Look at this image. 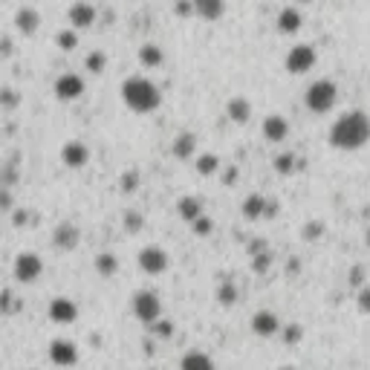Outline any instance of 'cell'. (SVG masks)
<instances>
[{"mask_svg":"<svg viewBox=\"0 0 370 370\" xmlns=\"http://www.w3.org/2000/svg\"><path fill=\"white\" fill-rule=\"evenodd\" d=\"M53 243L61 252H72L81 243V229L76 223H70V220H64V223H58L55 232H53Z\"/></svg>","mask_w":370,"mask_h":370,"instance_id":"obj_14","label":"cell"},{"mask_svg":"<svg viewBox=\"0 0 370 370\" xmlns=\"http://www.w3.org/2000/svg\"><path fill=\"white\" fill-rule=\"evenodd\" d=\"M125 185H128V188H133V185H136V177H133V174H128V177H125Z\"/></svg>","mask_w":370,"mask_h":370,"instance_id":"obj_42","label":"cell"},{"mask_svg":"<svg viewBox=\"0 0 370 370\" xmlns=\"http://www.w3.org/2000/svg\"><path fill=\"white\" fill-rule=\"evenodd\" d=\"M260 131H263V139H266V142L281 145V142H286V136H289V121H286V116H281V113H269V116L263 119Z\"/></svg>","mask_w":370,"mask_h":370,"instance_id":"obj_13","label":"cell"},{"mask_svg":"<svg viewBox=\"0 0 370 370\" xmlns=\"http://www.w3.org/2000/svg\"><path fill=\"white\" fill-rule=\"evenodd\" d=\"M237 298H240V295H237V286L232 281H223V284L217 286V301L223 304V307H234Z\"/></svg>","mask_w":370,"mask_h":370,"instance_id":"obj_28","label":"cell"},{"mask_svg":"<svg viewBox=\"0 0 370 370\" xmlns=\"http://www.w3.org/2000/svg\"><path fill=\"white\" fill-rule=\"evenodd\" d=\"M269 263H272V255H269V252H260V255H255V258H252V269H255L258 275H263V272H266Z\"/></svg>","mask_w":370,"mask_h":370,"instance_id":"obj_33","label":"cell"},{"mask_svg":"<svg viewBox=\"0 0 370 370\" xmlns=\"http://www.w3.org/2000/svg\"><path fill=\"white\" fill-rule=\"evenodd\" d=\"M142 229H145V217H142V211L128 209V211H125V232H128V234H139Z\"/></svg>","mask_w":370,"mask_h":370,"instance_id":"obj_30","label":"cell"},{"mask_svg":"<svg viewBox=\"0 0 370 370\" xmlns=\"http://www.w3.org/2000/svg\"><path fill=\"white\" fill-rule=\"evenodd\" d=\"M84 90H87V84L79 72H61L55 81V98H61V102H76V98L84 95Z\"/></svg>","mask_w":370,"mask_h":370,"instance_id":"obj_8","label":"cell"},{"mask_svg":"<svg viewBox=\"0 0 370 370\" xmlns=\"http://www.w3.org/2000/svg\"><path fill=\"white\" fill-rule=\"evenodd\" d=\"M136 263H139V269H142L145 275L157 278V275L168 272L171 258H168V252L162 249V246H145V249L139 252V258H136Z\"/></svg>","mask_w":370,"mask_h":370,"instance_id":"obj_6","label":"cell"},{"mask_svg":"<svg viewBox=\"0 0 370 370\" xmlns=\"http://www.w3.org/2000/svg\"><path fill=\"white\" fill-rule=\"evenodd\" d=\"M295 4H301V6H307V4H312V0H295Z\"/></svg>","mask_w":370,"mask_h":370,"instance_id":"obj_44","label":"cell"},{"mask_svg":"<svg viewBox=\"0 0 370 370\" xmlns=\"http://www.w3.org/2000/svg\"><path fill=\"white\" fill-rule=\"evenodd\" d=\"M0 105H4L6 110H15L18 107V93L9 90V87H4V90H0Z\"/></svg>","mask_w":370,"mask_h":370,"instance_id":"obj_38","label":"cell"},{"mask_svg":"<svg viewBox=\"0 0 370 370\" xmlns=\"http://www.w3.org/2000/svg\"><path fill=\"white\" fill-rule=\"evenodd\" d=\"M336 102H338V87H336V81H330V79L312 81V84L307 87V93H304V105H307V110L315 113V116L330 113V110L336 107Z\"/></svg>","mask_w":370,"mask_h":370,"instance_id":"obj_3","label":"cell"},{"mask_svg":"<svg viewBox=\"0 0 370 370\" xmlns=\"http://www.w3.org/2000/svg\"><path fill=\"white\" fill-rule=\"evenodd\" d=\"M61 162L67 165V168H84L87 162H90V147L84 145V142H79V139H70V142H64L61 145Z\"/></svg>","mask_w":370,"mask_h":370,"instance_id":"obj_12","label":"cell"},{"mask_svg":"<svg viewBox=\"0 0 370 370\" xmlns=\"http://www.w3.org/2000/svg\"><path fill=\"white\" fill-rule=\"evenodd\" d=\"M46 356H49V362H53L55 367H72L79 362V348L70 338H55L53 344H49Z\"/></svg>","mask_w":370,"mask_h":370,"instance_id":"obj_10","label":"cell"},{"mask_svg":"<svg viewBox=\"0 0 370 370\" xmlns=\"http://www.w3.org/2000/svg\"><path fill=\"white\" fill-rule=\"evenodd\" d=\"M55 44H58L61 53H72V49L79 46V35H76V29H61V32L55 35Z\"/></svg>","mask_w":370,"mask_h":370,"instance_id":"obj_29","label":"cell"},{"mask_svg":"<svg viewBox=\"0 0 370 370\" xmlns=\"http://www.w3.org/2000/svg\"><path fill=\"white\" fill-rule=\"evenodd\" d=\"M151 333H154L157 338H171V336H174V324L165 322V318H159V322L151 327Z\"/></svg>","mask_w":370,"mask_h":370,"instance_id":"obj_32","label":"cell"},{"mask_svg":"<svg viewBox=\"0 0 370 370\" xmlns=\"http://www.w3.org/2000/svg\"><path fill=\"white\" fill-rule=\"evenodd\" d=\"M330 145L338 151H359L370 142V116L362 110H348L341 113L333 128H330Z\"/></svg>","mask_w":370,"mask_h":370,"instance_id":"obj_1","label":"cell"},{"mask_svg":"<svg viewBox=\"0 0 370 370\" xmlns=\"http://www.w3.org/2000/svg\"><path fill=\"white\" fill-rule=\"evenodd\" d=\"M356 307H359V312H362V315H370V286H362V289H359Z\"/></svg>","mask_w":370,"mask_h":370,"instance_id":"obj_37","label":"cell"},{"mask_svg":"<svg viewBox=\"0 0 370 370\" xmlns=\"http://www.w3.org/2000/svg\"><path fill=\"white\" fill-rule=\"evenodd\" d=\"M95 18H98V12H95L93 4H87V0H79V4H72L67 9V20H70L72 29H87V27H93Z\"/></svg>","mask_w":370,"mask_h":370,"instance_id":"obj_15","label":"cell"},{"mask_svg":"<svg viewBox=\"0 0 370 370\" xmlns=\"http://www.w3.org/2000/svg\"><path fill=\"white\" fill-rule=\"evenodd\" d=\"M46 315H49V322H55V324H72L79 318V304L67 298V295H58V298L49 301Z\"/></svg>","mask_w":370,"mask_h":370,"instance_id":"obj_9","label":"cell"},{"mask_svg":"<svg viewBox=\"0 0 370 370\" xmlns=\"http://www.w3.org/2000/svg\"><path fill=\"white\" fill-rule=\"evenodd\" d=\"M194 9H197V18L203 20H220L226 12V0H194Z\"/></svg>","mask_w":370,"mask_h":370,"instance_id":"obj_21","label":"cell"},{"mask_svg":"<svg viewBox=\"0 0 370 370\" xmlns=\"http://www.w3.org/2000/svg\"><path fill=\"white\" fill-rule=\"evenodd\" d=\"M93 266H95V272L102 275V278H113V275L119 272V258H116L113 252H102V255L95 258Z\"/></svg>","mask_w":370,"mask_h":370,"instance_id":"obj_25","label":"cell"},{"mask_svg":"<svg viewBox=\"0 0 370 370\" xmlns=\"http://www.w3.org/2000/svg\"><path fill=\"white\" fill-rule=\"evenodd\" d=\"M12 275H15L18 284H35L44 275V260H41V255H35V252H20L15 258Z\"/></svg>","mask_w":370,"mask_h":370,"instance_id":"obj_5","label":"cell"},{"mask_svg":"<svg viewBox=\"0 0 370 370\" xmlns=\"http://www.w3.org/2000/svg\"><path fill=\"white\" fill-rule=\"evenodd\" d=\"M214 232V223H211V217H200V220H197V223H194V234H200V237H209Z\"/></svg>","mask_w":370,"mask_h":370,"instance_id":"obj_34","label":"cell"},{"mask_svg":"<svg viewBox=\"0 0 370 370\" xmlns=\"http://www.w3.org/2000/svg\"><path fill=\"white\" fill-rule=\"evenodd\" d=\"M105 67H107V55L102 53V49H93V53L84 58V70L93 72V76H102Z\"/></svg>","mask_w":370,"mask_h":370,"instance_id":"obj_27","label":"cell"},{"mask_svg":"<svg viewBox=\"0 0 370 370\" xmlns=\"http://www.w3.org/2000/svg\"><path fill=\"white\" fill-rule=\"evenodd\" d=\"M27 223H29V211H27V209H18V211H12V226H15V229L27 226Z\"/></svg>","mask_w":370,"mask_h":370,"instance_id":"obj_39","label":"cell"},{"mask_svg":"<svg viewBox=\"0 0 370 370\" xmlns=\"http://www.w3.org/2000/svg\"><path fill=\"white\" fill-rule=\"evenodd\" d=\"M147 370H159V367H147Z\"/></svg>","mask_w":370,"mask_h":370,"instance_id":"obj_45","label":"cell"},{"mask_svg":"<svg viewBox=\"0 0 370 370\" xmlns=\"http://www.w3.org/2000/svg\"><path fill=\"white\" fill-rule=\"evenodd\" d=\"M121 102L128 105V110L147 116L162 105V93L147 76H128L125 84H121Z\"/></svg>","mask_w":370,"mask_h":370,"instance_id":"obj_2","label":"cell"},{"mask_svg":"<svg viewBox=\"0 0 370 370\" xmlns=\"http://www.w3.org/2000/svg\"><path fill=\"white\" fill-rule=\"evenodd\" d=\"M174 15H177V18H191V15H197L194 0H177V4H174Z\"/></svg>","mask_w":370,"mask_h":370,"instance_id":"obj_35","label":"cell"},{"mask_svg":"<svg viewBox=\"0 0 370 370\" xmlns=\"http://www.w3.org/2000/svg\"><path fill=\"white\" fill-rule=\"evenodd\" d=\"M364 246H367V249H370V229L364 232Z\"/></svg>","mask_w":370,"mask_h":370,"instance_id":"obj_43","label":"cell"},{"mask_svg":"<svg viewBox=\"0 0 370 370\" xmlns=\"http://www.w3.org/2000/svg\"><path fill=\"white\" fill-rule=\"evenodd\" d=\"M162 61H165L162 46H157V44H145V46H139V64H142V67L157 70V67H162Z\"/></svg>","mask_w":370,"mask_h":370,"instance_id":"obj_24","label":"cell"},{"mask_svg":"<svg viewBox=\"0 0 370 370\" xmlns=\"http://www.w3.org/2000/svg\"><path fill=\"white\" fill-rule=\"evenodd\" d=\"M131 312L136 322L147 324V327H154L159 318H162V301H159V295L151 292V289H142L136 292L133 298H131Z\"/></svg>","mask_w":370,"mask_h":370,"instance_id":"obj_4","label":"cell"},{"mask_svg":"<svg viewBox=\"0 0 370 370\" xmlns=\"http://www.w3.org/2000/svg\"><path fill=\"white\" fill-rule=\"evenodd\" d=\"M281 336H284V344L295 348V344H301V338H304V327H301V324H286V327L281 330Z\"/></svg>","mask_w":370,"mask_h":370,"instance_id":"obj_31","label":"cell"},{"mask_svg":"<svg viewBox=\"0 0 370 370\" xmlns=\"http://www.w3.org/2000/svg\"><path fill=\"white\" fill-rule=\"evenodd\" d=\"M237 174H240V171H237V165L226 168V171H223V185H234V183H237Z\"/></svg>","mask_w":370,"mask_h":370,"instance_id":"obj_40","label":"cell"},{"mask_svg":"<svg viewBox=\"0 0 370 370\" xmlns=\"http://www.w3.org/2000/svg\"><path fill=\"white\" fill-rule=\"evenodd\" d=\"M318 55H315V49L310 44H295L289 53H286V72H292V76H307V72L315 67Z\"/></svg>","mask_w":370,"mask_h":370,"instance_id":"obj_7","label":"cell"},{"mask_svg":"<svg viewBox=\"0 0 370 370\" xmlns=\"http://www.w3.org/2000/svg\"><path fill=\"white\" fill-rule=\"evenodd\" d=\"M180 370H214V359L203 350H188L180 359Z\"/></svg>","mask_w":370,"mask_h":370,"instance_id":"obj_22","label":"cell"},{"mask_svg":"<svg viewBox=\"0 0 370 370\" xmlns=\"http://www.w3.org/2000/svg\"><path fill=\"white\" fill-rule=\"evenodd\" d=\"M252 333L260 336V338H272V336H281L284 324H281V318L272 312V310H260L252 315V322H249Z\"/></svg>","mask_w":370,"mask_h":370,"instance_id":"obj_11","label":"cell"},{"mask_svg":"<svg viewBox=\"0 0 370 370\" xmlns=\"http://www.w3.org/2000/svg\"><path fill=\"white\" fill-rule=\"evenodd\" d=\"M171 154H174V159H180V162L191 159V157L197 154V136H194L191 131H183V133H177L174 145H171Z\"/></svg>","mask_w":370,"mask_h":370,"instance_id":"obj_19","label":"cell"},{"mask_svg":"<svg viewBox=\"0 0 370 370\" xmlns=\"http://www.w3.org/2000/svg\"><path fill=\"white\" fill-rule=\"evenodd\" d=\"M292 165H295V157L292 154H281L275 159V171H278V174H292Z\"/></svg>","mask_w":370,"mask_h":370,"instance_id":"obj_36","label":"cell"},{"mask_svg":"<svg viewBox=\"0 0 370 370\" xmlns=\"http://www.w3.org/2000/svg\"><path fill=\"white\" fill-rule=\"evenodd\" d=\"M240 211H243V217H246V220H252V223H255V220H263L266 214H272V211H275V206H269V200H266L263 194H249V197L243 200Z\"/></svg>","mask_w":370,"mask_h":370,"instance_id":"obj_16","label":"cell"},{"mask_svg":"<svg viewBox=\"0 0 370 370\" xmlns=\"http://www.w3.org/2000/svg\"><path fill=\"white\" fill-rule=\"evenodd\" d=\"M177 214L185 220V223H197V220L203 217V203H200V197H183V200L177 203Z\"/></svg>","mask_w":370,"mask_h":370,"instance_id":"obj_23","label":"cell"},{"mask_svg":"<svg viewBox=\"0 0 370 370\" xmlns=\"http://www.w3.org/2000/svg\"><path fill=\"white\" fill-rule=\"evenodd\" d=\"M38 27H41V15H38V9H32V6H20V9L15 12V29H18L23 38L35 35Z\"/></svg>","mask_w":370,"mask_h":370,"instance_id":"obj_17","label":"cell"},{"mask_svg":"<svg viewBox=\"0 0 370 370\" xmlns=\"http://www.w3.org/2000/svg\"><path fill=\"white\" fill-rule=\"evenodd\" d=\"M226 116L234 121V125H246V121L252 119V105H249V98H243V95H234L226 102Z\"/></svg>","mask_w":370,"mask_h":370,"instance_id":"obj_20","label":"cell"},{"mask_svg":"<svg viewBox=\"0 0 370 370\" xmlns=\"http://www.w3.org/2000/svg\"><path fill=\"white\" fill-rule=\"evenodd\" d=\"M0 206H4V211L6 214H12V194L4 188V191H0Z\"/></svg>","mask_w":370,"mask_h":370,"instance_id":"obj_41","label":"cell"},{"mask_svg":"<svg viewBox=\"0 0 370 370\" xmlns=\"http://www.w3.org/2000/svg\"><path fill=\"white\" fill-rule=\"evenodd\" d=\"M197 174H200V177L220 174V157L217 154H200V157H197Z\"/></svg>","mask_w":370,"mask_h":370,"instance_id":"obj_26","label":"cell"},{"mask_svg":"<svg viewBox=\"0 0 370 370\" xmlns=\"http://www.w3.org/2000/svg\"><path fill=\"white\" fill-rule=\"evenodd\" d=\"M301 27H304V12L298 6H286L278 12V32L295 35V32H301Z\"/></svg>","mask_w":370,"mask_h":370,"instance_id":"obj_18","label":"cell"}]
</instances>
